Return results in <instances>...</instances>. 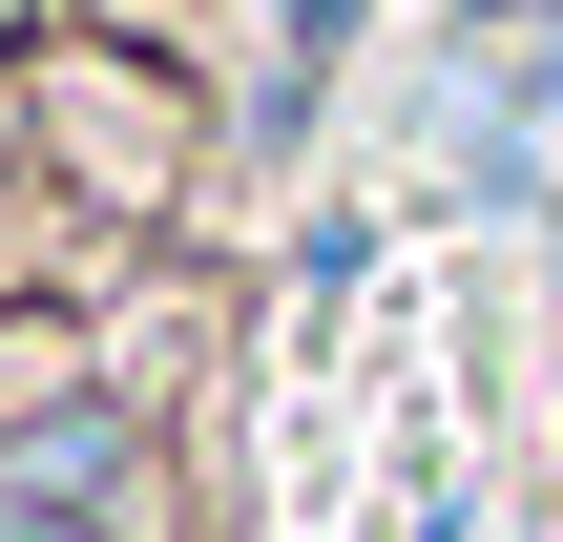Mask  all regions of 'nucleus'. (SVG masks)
I'll return each instance as SVG.
<instances>
[{
	"mask_svg": "<svg viewBox=\"0 0 563 542\" xmlns=\"http://www.w3.org/2000/svg\"><path fill=\"white\" fill-rule=\"evenodd\" d=\"M0 501H21V522H84V501H125V418H104V397L21 418V439H0Z\"/></svg>",
	"mask_w": 563,
	"mask_h": 542,
	"instance_id": "1",
	"label": "nucleus"
},
{
	"mask_svg": "<svg viewBox=\"0 0 563 542\" xmlns=\"http://www.w3.org/2000/svg\"><path fill=\"white\" fill-rule=\"evenodd\" d=\"M0 542H104V522H21V501H0Z\"/></svg>",
	"mask_w": 563,
	"mask_h": 542,
	"instance_id": "2",
	"label": "nucleus"
}]
</instances>
